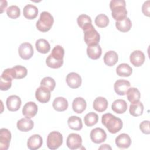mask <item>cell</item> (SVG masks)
Wrapping results in <instances>:
<instances>
[{"label": "cell", "mask_w": 150, "mask_h": 150, "mask_svg": "<svg viewBox=\"0 0 150 150\" xmlns=\"http://www.w3.org/2000/svg\"><path fill=\"white\" fill-rule=\"evenodd\" d=\"M64 50L60 45H56L52 49L51 53L46 59L47 66L50 68L58 69L63 64Z\"/></svg>", "instance_id": "6da1fadb"}, {"label": "cell", "mask_w": 150, "mask_h": 150, "mask_svg": "<svg viewBox=\"0 0 150 150\" xmlns=\"http://www.w3.org/2000/svg\"><path fill=\"white\" fill-rule=\"evenodd\" d=\"M101 122L111 134H115L119 132L122 129L123 125L121 119L111 113H106L103 115Z\"/></svg>", "instance_id": "7a4b0ae2"}, {"label": "cell", "mask_w": 150, "mask_h": 150, "mask_svg": "<svg viewBox=\"0 0 150 150\" xmlns=\"http://www.w3.org/2000/svg\"><path fill=\"white\" fill-rule=\"evenodd\" d=\"M126 3L124 0H111L110 8L111 15L116 21H120L127 17V11L125 8Z\"/></svg>", "instance_id": "3957f363"}, {"label": "cell", "mask_w": 150, "mask_h": 150, "mask_svg": "<svg viewBox=\"0 0 150 150\" xmlns=\"http://www.w3.org/2000/svg\"><path fill=\"white\" fill-rule=\"evenodd\" d=\"M54 23V19L53 16L48 12H42L39 19L36 22V26L37 29L42 32H46L49 31Z\"/></svg>", "instance_id": "277c9868"}, {"label": "cell", "mask_w": 150, "mask_h": 150, "mask_svg": "<svg viewBox=\"0 0 150 150\" xmlns=\"http://www.w3.org/2000/svg\"><path fill=\"white\" fill-rule=\"evenodd\" d=\"M84 40L88 46L98 45L100 35L91 24L84 30Z\"/></svg>", "instance_id": "5b68a950"}, {"label": "cell", "mask_w": 150, "mask_h": 150, "mask_svg": "<svg viewBox=\"0 0 150 150\" xmlns=\"http://www.w3.org/2000/svg\"><path fill=\"white\" fill-rule=\"evenodd\" d=\"M46 143L49 149L52 150L57 149L63 144L62 134L58 131H52L47 137Z\"/></svg>", "instance_id": "8992f818"}, {"label": "cell", "mask_w": 150, "mask_h": 150, "mask_svg": "<svg viewBox=\"0 0 150 150\" xmlns=\"http://www.w3.org/2000/svg\"><path fill=\"white\" fill-rule=\"evenodd\" d=\"M13 79L12 68H8L4 70L0 78V90L2 91L9 90L12 86Z\"/></svg>", "instance_id": "52a82bcc"}, {"label": "cell", "mask_w": 150, "mask_h": 150, "mask_svg": "<svg viewBox=\"0 0 150 150\" xmlns=\"http://www.w3.org/2000/svg\"><path fill=\"white\" fill-rule=\"evenodd\" d=\"M66 145L71 150L79 149L82 146V138L79 134H70L66 139Z\"/></svg>", "instance_id": "ba28073f"}, {"label": "cell", "mask_w": 150, "mask_h": 150, "mask_svg": "<svg viewBox=\"0 0 150 150\" xmlns=\"http://www.w3.org/2000/svg\"><path fill=\"white\" fill-rule=\"evenodd\" d=\"M18 53L22 59L29 60L33 56L34 53L33 46L28 42L23 43L20 45L18 48Z\"/></svg>", "instance_id": "9c48e42d"}, {"label": "cell", "mask_w": 150, "mask_h": 150, "mask_svg": "<svg viewBox=\"0 0 150 150\" xmlns=\"http://www.w3.org/2000/svg\"><path fill=\"white\" fill-rule=\"evenodd\" d=\"M91 140L96 144H100L107 138V134L105 131L101 128H96L91 130L90 134Z\"/></svg>", "instance_id": "30bf717a"}, {"label": "cell", "mask_w": 150, "mask_h": 150, "mask_svg": "<svg viewBox=\"0 0 150 150\" xmlns=\"http://www.w3.org/2000/svg\"><path fill=\"white\" fill-rule=\"evenodd\" d=\"M11 139V133L6 128L0 129V149L7 150Z\"/></svg>", "instance_id": "8fae6325"}, {"label": "cell", "mask_w": 150, "mask_h": 150, "mask_svg": "<svg viewBox=\"0 0 150 150\" xmlns=\"http://www.w3.org/2000/svg\"><path fill=\"white\" fill-rule=\"evenodd\" d=\"M50 91L43 86H40L35 92L36 100L42 103H46L50 99Z\"/></svg>", "instance_id": "7c38bea8"}, {"label": "cell", "mask_w": 150, "mask_h": 150, "mask_svg": "<svg viewBox=\"0 0 150 150\" xmlns=\"http://www.w3.org/2000/svg\"><path fill=\"white\" fill-rule=\"evenodd\" d=\"M130 83L128 80L125 79H119L115 82L114 88L117 94L124 96L130 87Z\"/></svg>", "instance_id": "4fadbf2b"}, {"label": "cell", "mask_w": 150, "mask_h": 150, "mask_svg": "<svg viewBox=\"0 0 150 150\" xmlns=\"http://www.w3.org/2000/svg\"><path fill=\"white\" fill-rule=\"evenodd\" d=\"M66 81L67 84L71 88H79L81 86L82 82L80 76L75 72L69 73L66 76Z\"/></svg>", "instance_id": "5bb4252c"}, {"label": "cell", "mask_w": 150, "mask_h": 150, "mask_svg": "<svg viewBox=\"0 0 150 150\" xmlns=\"http://www.w3.org/2000/svg\"><path fill=\"white\" fill-rule=\"evenodd\" d=\"M38 110V107L36 104L34 102L29 101L24 105L22 108V114L26 118H31L36 115Z\"/></svg>", "instance_id": "9a60e30c"}, {"label": "cell", "mask_w": 150, "mask_h": 150, "mask_svg": "<svg viewBox=\"0 0 150 150\" xmlns=\"http://www.w3.org/2000/svg\"><path fill=\"white\" fill-rule=\"evenodd\" d=\"M6 104L8 110L10 111H16L19 109L22 102L19 96L11 95L7 98Z\"/></svg>", "instance_id": "2e32d148"}, {"label": "cell", "mask_w": 150, "mask_h": 150, "mask_svg": "<svg viewBox=\"0 0 150 150\" xmlns=\"http://www.w3.org/2000/svg\"><path fill=\"white\" fill-rule=\"evenodd\" d=\"M131 63L135 67H139L143 64L145 62V56L144 53L141 50H134L129 56Z\"/></svg>", "instance_id": "e0dca14e"}, {"label": "cell", "mask_w": 150, "mask_h": 150, "mask_svg": "<svg viewBox=\"0 0 150 150\" xmlns=\"http://www.w3.org/2000/svg\"><path fill=\"white\" fill-rule=\"evenodd\" d=\"M43 144L42 137L39 134H34L30 136L27 142V146L30 150H36L40 148Z\"/></svg>", "instance_id": "ac0fdd59"}, {"label": "cell", "mask_w": 150, "mask_h": 150, "mask_svg": "<svg viewBox=\"0 0 150 150\" xmlns=\"http://www.w3.org/2000/svg\"><path fill=\"white\" fill-rule=\"evenodd\" d=\"M115 142L118 148H128L131 144V139L128 134L122 133L116 137Z\"/></svg>", "instance_id": "d6986e66"}, {"label": "cell", "mask_w": 150, "mask_h": 150, "mask_svg": "<svg viewBox=\"0 0 150 150\" xmlns=\"http://www.w3.org/2000/svg\"><path fill=\"white\" fill-rule=\"evenodd\" d=\"M17 128L22 132H28L30 131L34 126V123L30 118H23L18 121L16 124Z\"/></svg>", "instance_id": "ffe728a7"}, {"label": "cell", "mask_w": 150, "mask_h": 150, "mask_svg": "<svg viewBox=\"0 0 150 150\" xmlns=\"http://www.w3.org/2000/svg\"><path fill=\"white\" fill-rule=\"evenodd\" d=\"M87 103L86 100L82 97H76L72 103V108L73 111L78 114L82 113L86 108Z\"/></svg>", "instance_id": "44dd1931"}, {"label": "cell", "mask_w": 150, "mask_h": 150, "mask_svg": "<svg viewBox=\"0 0 150 150\" xmlns=\"http://www.w3.org/2000/svg\"><path fill=\"white\" fill-rule=\"evenodd\" d=\"M23 14L26 19H33L38 15V9L33 5L28 4L23 8Z\"/></svg>", "instance_id": "7402d4cb"}, {"label": "cell", "mask_w": 150, "mask_h": 150, "mask_svg": "<svg viewBox=\"0 0 150 150\" xmlns=\"http://www.w3.org/2000/svg\"><path fill=\"white\" fill-rule=\"evenodd\" d=\"M101 53L102 49L98 44L88 46L87 48V54L88 57L92 60H97L99 59L101 55Z\"/></svg>", "instance_id": "603a6c76"}, {"label": "cell", "mask_w": 150, "mask_h": 150, "mask_svg": "<svg viewBox=\"0 0 150 150\" xmlns=\"http://www.w3.org/2000/svg\"><path fill=\"white\" fill-rule=\"evenodd\" d=\"M93 106L96 111L102 112L107 109L108 107V101L103 97H98L94 100Z\"/></svg>", "instance_id": "cb8c5ba5"}, {"label": "cell", "mask_w": 150, "mask_h": 150, "mask_svg": "<svg viewBox=\"0 0 150 150\" xmlns=\"http://www.w3.org/2000/svg\"><path fill=\"white\" fill-rule=\"evenodd\" d=\"M111 108L114 112L117 114H122L127 109V103L122 99H117L112 103Z\"/></svg>", "instance_id": "d4e9b609"}, {"label": "cell", "mask_w": 150, "mask_h": 150, "mask_svg": "<svg viewBox=\"0 0 150 150\" xmlns=\"http://www.w3.org/2000/svg\"><path fill=\"white\" fill-rule=\"evenodd\" d=\"M52 105L57 111H64L68 107V101L63 97H58L53 100Z\"/></svg>", "instance_id": "484cf974"}, {"label": "cell", "mask_w": 150, "mask_h": 150, "mask_svg": "<svg viewBox=\"0 0 150 150\" xmlns=\"http://www.w3.org/2000/svg\"><path fill=\"white\" fill-rule=\"evenodd\" d=\"M118 60L117 53L113 50L107 52L104 56V62L108 66H112L115 65Z\"/></svg>", "instance_id": "4316f807"}, {"label": "cell", "mask_w": 150, "mask_h": 150, "mask_svg": "<svg viewBox=\"0 0 150 150\" xmlns=\"http://www.w3.org/2000/svg\"><path fill=\"white\" fill-rule=\"evenodd\" d=\"M117 75L121 77H129L132 73V67L127 63H121L116 68Z\"/></svg>", "instance_id": "83f0119b"}, {"label": "cell", "mask_w": 150, "mask_h": 150, "mask_svg": "<svg viewBox=\"0 0 150 150\" xmlns=\"http://www.w3.org/2000/svg\"><path fill=\"white\" fill-rule=\"evenodd\" d=\"M67 124L69 128L73 130L79 131L83 128L81 119L77 116H71L67 120Z\"/></svg>", "instance_id": "f1b7e54d"}, {"label": "cell", "mask_w": 150, "mask_h": 150, "mask_svg": "<svg viewBox=\"0 0 150 150\" xmlns=\"http://www.w3.org/2000/svg\"><path fill=\"white\" fill-rule=\"evenodd\" d=\"M115 26L117 29L122 32H127L129 31L132 26V22L128 17L120 21H116Z\"/></svg>", "instance_id": "f546056e"}, {"label": "cell", "mask_w": 150, "mask_h": 150, "mask_svg": "<svg viewBox=\"0 0 150 150\" xmlns=\"http://www.w3.org/2000/svg\"><path fill=\"white\" fill-rule=\"evenodd\" d=\"M36 49L40 53L46 54L50 49V46L49 42L45 39H39L36 40L35 43Z\"/></svg>", "instance_id": "4dcf8cb0"}, {"label": "cell", "mask_w": 150, "mask_h": 150, "mask_svg": "<svg viewBox=\"0 0 150 150\" xmlns=\"http://www.w3.org/2000/svg\"><path fill=\"white\" fill-rule=\"evenodd\" d=\"M13 77L15 79H21L25 77L28 73L26 68L23 66L17 65L12 68Z\"/></svg>", "instance_id": "1f68e13d"}, {"label": "cell", "mask_w": 150, "mask_h": 150, "mask_svg": "<svg viewBox=\"0 0 150 150\" xmlns=\"http://www.w3.org/2000/svg\"><path fill=\"white\" fill-rule=\"evenodd\" d=\"M126 94H127L128 100L131 103H137L139 101V99L141 97V94L138 88L135 87L129 88Z\"/></svg>", "instance_id": "d6a6232c"}, {"label": "cell", "mask_w": 150, "mask_h": 150, "mask_svg": "<svg viewBox=\"0 0 150 150\" xmlns=\"http://www.w3.org/2000/svg\"><path fill=\"white\" fill-rule=\"evenodd\" d=\"M129 113L134 117H138L142 114L144 111V105L141 101L131 103L129 106Z\"/></svg>", "instance_id": "836d02e7"}, {"label": "cell", "mask_w": 150, "mask_h": 150, "mask_svg": "<svg viewBox=\"0 0 150 150\" xmlns=\"http://www.w3.org/2000/svg\"><path fill=\"white\" fill-rule=\"evenodd\" d=\"M77 22L79 26L83 30L92 24L91 18L86 14L80 15L77 19Z\"/></svg>", "instance_id": "e575fe53"}, {"label": "cell", "mask_w": 150, "mask_h": 150, "mask_svg": "<svg viewBox=\"0 0 150 150\" xmlns=\"http://www.w3.org/2000/svg\"><path fill=\"white\" fill-rule=\"evenodd\" d=\"M84 121L87 126H93L96 124L98 121V115L94 112H90L85 115L84 117Z\"/></svg>", "instance_id": "d590c367"}, {"label": "cell", "mask_w": 150, "mask_h": 150, "mask_svg": "<svg viewBox=\"0 0 150 150\" xmlns=\"http://www.w3.org/2000/svg\"><path fill=\"white\" fill-rule=\"evenodd\" d=\"M95 23L99 28H105L109 23V18L105 14H99L95 18Z\"/></svg>", "instance_id": "8d00e7d4"}, {"label": "cell", "mask_w": 150, "mask_h": 150, "mask_svg": "<svg viewBox=\"0 0 150 150\" xmlns=\"http://www.w3.org/2000/svg\"><path fill=\"white\" fill-rule=\"evenodd\" d=\"M55 86V80L51 77H45L40 81V86L48 88L50 91L54 90Z\"/></svg>", "instance_id": "74e56055"}, {"label": "cell", "mask_w": 150, "mask_h": 150, "mask_svg": "<svg viewBox=\"0 0 150 150\" xmlns=\"http://www.w3.org/2000/svg\"><path fill=\"white\" fill-rule=\"evenodd\" d=\"M20 9L16 5H11L6 9V14L11 19H16L20 16Z\"/></svg>", "instance_id": "f35d334b"}, {"label": "cell", "mask_w": 150, "mask_h": 150, "mask_svg": "<svg viewBox=\"0 0 150 150\" xmlns=\"http://www.w3.org/2000/svg\"><path fill=\"white\" fill-rule=\"evenodd\" d=\"M139 128L142 132L145 134H149V121L148 120H145L142 121L139 124Z\"/></svg>", "instance_id": "ab89813d"}, {"label": "cell", "mask_w": 150, "mask_h": 150, "mask_svg": "<svg viewBox=\"0 0 150 150\" xmlns=\"http://www.w3.org/2000/svg\"><path fill=\"white\" fill-rule=\"evenodd\" d=\"M149 2H150V1L149 0H148V1H145L142 6V12L145 15H146L147 16H149V13H150Z\"/></svg>", "instance_id": "60d3db41"}, {"label": "cell", "mask_w": 150, "mask_h": 150, "mask_svg": "<svg viewBox=\"0 0 150 150\" xmlns=\"http://www.w3.org/2000/svg\"><path fill=\"white\" fill-rule=\"evenodd\" d=\"M7 5H8V4H7L6 1H5V0L1 1V13H3Z\"/></svg>", "instance_id": "b9f144b4"}, {"label": "cell", "mask_w": 150, "mask_h": 150, "mask_svg": "<svg viewBox=\"0 0 150 150\" xmlns=\"http://www.w3.org/2000/svg\"><path fill=\"white\" fill-rule=\"evenodd\" d=\"M99 149H111V147L109 145H107V144H104V145H102L99 148Z\"/></svg>", "instance_id": "7bdbcfd3"}]
</instances>
